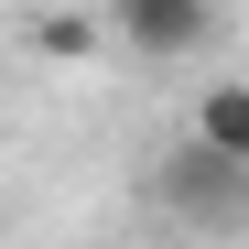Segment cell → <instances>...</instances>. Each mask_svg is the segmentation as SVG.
<instances>
[{"label":"cell","mask_w":249,"mask_h":249,"mask_svg":"<svg viewBox=\"0 0 249 249\" xmlns=\"http://www.w3.org/2000/svg\"><path fill=\"white\" fill-rule=\"evenodd\" d=\"M108 44V22L98 11H33V54H54V65H87Z\"/></svg>","instance_id":"4"},{"label":"cell","mask_w":249,"mask_h":249,"mask_svg":"<svg viewBox=\"0 0 249 249\" xmlns=\"http://www.w3.org/2000/svg\"><path fill=\"white\" fill-rule=\"evenodd\" d=\"M108 44H130L141 65H184L217 44V0H108Z\"/></svg>","instance_id":"2"},{"label":"cell","mask_w":249,"mask_h":249,"mask_svg":"<svg viewBox=\"0 0 249 249\" xmlns=\"http://www.w3.org/2000/svg\"><path fill=\"white\" fill-rule=\"evenodd\" d=\"M141 206L162 228H195V238H238L249 228V162H217L206 141H162L141 162Z\"/></svg>","instance_id":"1"},{"label":"cell","mask_w":249,"mask_h":249,"mask_svg":"<svg viewBox=\"0 0 249 249\" xmlns=\"http://www.w3.org/2000/svg\"><path fill=\"white\" fill-rule=\"evenodd\" d=\"M184 141H206L217 162H249V87H206L195 98V130Z\"/></svg>","instance_id":"3"}]
</instances>
